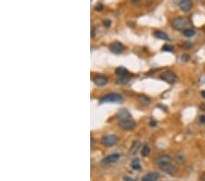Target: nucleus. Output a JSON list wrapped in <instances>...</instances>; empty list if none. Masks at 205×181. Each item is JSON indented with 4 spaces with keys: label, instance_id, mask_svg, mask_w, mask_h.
Returning <instances> with one entry per match:
<instances>
[{
    "label": "nucleus",
    "instance_id": "f257e3e1",
    "mask_svg": "<svg viewBox=\"0 0 205 181\" xmlns=\"http://www.w3.org/2000/svg\"><path fill=\"white\" fill-rule=\"evenodd\" d=\"M191 25L190 20L187 18H183V17H178L175 18L171 20V26L178 30H185L187 28H189Z\"/></svg>",
    "mask_w": 205,
    "mask_h": 181
},
{
    "label": "nucleus",
    "instance_id": "f03ea898",
    "mask_svg": "<svg viewBox=\"0 0 205 181\" xmlns=\"http://www.w3.org/2000/svg\"><path fill=\"white\" fill-rule=\"evenodd\" d=\"M123 101V97L121 94L116 93H111L105 96H103L99 100V103H120Z\"/></svg>",
    "mask_w": 205,
    "mask_h": 181
},
{
    "label": "nucleus",
    "instance_id": "7ed1b4c3",
    "mask_svg": "<svg viewBox=\"0 0 205 181\" xmlns=\"http://www.w3.org/2000/svg\"><path fill=\"white\" fill-rule=\"evenodd\" d=\"M160 79L166 83H168L169 84H173L176 83L178 82V77L176 76V74L172 72H165L160 75Z\"/></svg>",
    "mask_w": 205,
    "mask_h": 181
},
{
    "label": "nucleus",
    "instance_id": "20e7f679",
    "mask_svg": "<svg viewBox=\"0 0 205 181\" xmlns=\"http://www.w3.org/2000/svg\"><path fill=\"white\" fill-rule=\"evenodd\" d=\"M119 139L116 135L114 134H109V135H106L104 136L102 139H101V144L104 145L105 146H113L118 143Z\"/></svg>",
    "mask_w": 205,
    "mask_h": 181
},
{
    "label": "nucleus",
    "instance_id": "39448f33",
    "mask_svg": "<svg viewBox=\"0 0 205 181\" xmlns=\"http://www.w3.org/2000/svg\"><path fill=\"white\" fill-rule=\"evenodd\" d=\"M119 125L124 130H131L136 126V123L132 119H126V120H121L119 123Z\"/></svg>",
    "mask_w": 205,
    "mask_h": 181
},
{
    "label": "nucleus",
    "instance_id": "423d86ee",
    "mask_svg": "<svg viewBox=\"0 0 205 181\" xmlns=\"http://www.w3.org/2000/svg\"><path fill=\"white\" fill-rule=\"evenodd\" d=\"M160 168L161 169L163 172H165L166 174H169V175H171V176L175 175L177 173V171H178V168L174 165H172L171 163L166 164V165H162V166L160 167Z\"/></svg>",
    "mask_w": 205,
    "mask_h": 181
},
{
    "label": "nucleus",
    "instance_id": "0eeeda50",
    "mask_svg": "<svg viewBox=\"0 0 205 181\" xmlns=\"http://www.w3.org/2000/svg\"><path fill=\"white\" fill-rule=\"evenodd\" d=\"M120 158H121L120 154H111V155H109L108 157H104L101 160V164H104V165L113 164V163H116L118 160H120Z\"/></svg>",
    "mask_w": 205,
    "mask_h": 181
},
{
    "label": "nucleus",
    "instance_id": "6e6552de",
    "mask_svg": "<svg viewBox=\"0 0 205 181\" xmlns=\"http://www.w3.org/2000/svg\"><path fill=\"white\" fill-rule=\"evenodd\" d=\"M109 49L111 52H113L114 54H120L121 53L124 49L125 47L123 46V44L119 42V41H116V42H113L110 46H109Z\"/></svg>",
    "mask_w": 205,
    "mask_h": 181
},
{
    "label": "nucleus",
    "instance_id": "1a4fd4ad",
    "mask_svg": "<svg viewBox=\"0 0 205 181\" xmlns=\"http://www.w3.org/2000/svg\"><path fill=\"white\" fill-rule=\"evenodd\" d=\"M171 157L167 155H163V156H160L157 158H155L154 163L158 165L159 167L162 166V165H166V164H169L171 162Z\"/></svg>",
    "mask_w": 205,
    "mask_h": 181
},
{
    "label": "nucleus",
    "instance_id": "9d476101",
    "mask_svg": "<svg viewBox=\"0 0 205 181\" xmlns=\"http://www.w3.org/2000/svg\"><path fill=\"white\" fill-rule=\"evenodd\" d=\"M93 82L97 86H104L108 83V79L107 77L103 75H97L96 77L93 79Z\"/></svg>",
    "mask_w": 205,
    "mask_h": 181
},
{
    "label": "nucleus",
    "instance_id": "9b49d317",
    "mask_svg": "<svg viewBox=\"0 0 205 181\" xmlns=\"http://www.w3.org/2000/svg\"><path fill=\"white\" fill-rule=\"evenodd\" d=\"M180 8L182 11L188 12L192 9L193 8V2L190 0H182L180 2Z\"/></svg>",
    "mask_w": 205,
    "mask_h": 181
},
{
    "label": "nucleus",
    "instance_id": "f8f14e48",
    "mask_svg": "<svg viewBox=\"0 0 205 181\" xmlns=\"http://www.w3.org/2000/svg\"><path fill=\"white\" fill-rule=\"evenodd\" d=\"M118 117L120 118V121L126 120V119H130L131 118V113L127 109H121L118 113H117Z\"/></svg>",
    "mask_w": 205,
    "mask_h": 181
},
{
    "label": "nucleus",
    "instance_id": "ddd939ff",
    "mask_svg": "<svg viewBox=\"0 0 205 181\" xmlns=\"http://www.w3.org/2000/svg\"><path fill=\"white\" fill-rule=\"evenodd\" d=\"M159 179V174L157 172H150L145 175L142 181H157Z\"/></svg>",
    "mask_w": 205,
    "mask_h": 181
},
{
    "label": "nucleus",
    "instance_id": "4468645a",
    "mask_svg": "<svg viewBox=\"0 0 205 181\" xmlns=\"http://www.w3.org/2000/svg\"><path fill=\"white\" fill-rule=\"evenodd\" d=\"M116 74H118L120 77H126V76H130V73L127 69H125L124 67H119L116 69L115 71Z\"/></svg>",
    "mask_w": 205,
    "mask_h": 181
},
{
    "label": "nucleus",
    "instance_id": "2eb2a0df",
    "mask_svg": "<svg viewBox=\"0 0 205 181\" xmlns=\"http://www.w3.org/2000/svg\"><path fill=\"white\" fill-rule=\"evenodd\" d=\"M154 36L156 37L159 39H162V40H169V37L168 35L163 32V31H160V30H156L154 32Z\"/></svg>",
    "mask_w": 205,
    "mask_h": 181
},
{
    "label": "nucleus",
    "instance_id": "dca6fc26",
    "mask_svg": "<svg viewBox=\"0 0 205 181\" xmlns=\"http://www.w3.org/2000/svg\"><path fill=\"white\" fill-rule=\"evenodd\" d=\"M139 101L143 105H149L151 103V99L150 97L146 96V95H141L139 97Z\"/></svg>",
    "mask_w": 205,
    "mask_h": 181
},
{
    "label": "nucleus",
    "instance_id": "f3484780",
    "mask_svg": "<svg viewBox=\"0 0 205 181\" xmlns=\"http://www.w3.org/2000/svg\"><path fill=\"white\" fill-rule=\"evenodd\" d=\"M131 168L134 170H141V160L139 158H134L131 162Z\"/></svg>",
    "mask_w": 205,
    "mask_h": 181
},
{
    "label": "nucleus",
    "instance_id": "a211bd4d",
    "mask_svg": "<svg viewBox=\"0 0 205 181\" xmlns=\"http://www.w3.org/2000/svg\"><path fill=\"white\" fill-rule=\"evenodd\" d=\"M140 147H141V143L139 141H135L132 144V146L131 148V154H136L139 150H140Z\"/></svg>",
    "mask_w": 205,
    "mask_h": 181
},
{
    "label": "nucleus",
    "instance_id": "6ab92c4d",
    "mask_svg": "<svg viewBox=\"0 0 205 181\" xmlns=\"http://www.w3.org/2000/svg\"><path fill=\"white\" fill-rule=\"evenodd\" d=\"M130 81V76H126V77H120L117 80V83L120 84H127Z\"/></svg>",
    "mask_w": 205,
    "mask_h": 181
},
{
    "label": "nucleus",
    "instance_id": "aec40b11",
    "mask_svg": "<svg viewBox=\"0 0 205 181\" xmlns=\"http://www.w3.org/2000/svg\"><path fill=\"white\" fill-rule=\"evenodd\" d=\"M150 147L148 145H145L144 146L142 147V150H141L142 156H143V157H147V156L150 155Z\"/></svg>",
    "mask_w": 205,
    "mask_h": 181
},
{
    "label": "nucleus",
    "instance_id": "412c9836",
    "mask_svg": "<svg viewBox=\"0 0 205 181\" xmlns=\"http://www.w3.org/2000/svg\"><path fill=\"white\" fill-rule=\"evenodd\" d=\"M183 34H184V36L190 38V37H193L195 35V30L193 28H187L183 31Z\"/></svg>",
    "mask_w": 205,
    "mask_h": 181
},
{
    "label": "nucleus",
    "instance_id": "4be33fe9",
    "mask_svg": "<svg viewBox=\"0 0 205 181\" xmlns=\"http://www.w3.org/2000/svg\"><path fill=\"white\" fill-rule=\"evenodd\" d=\"M176 159H177L180 163H183L184 160H185V157H184V156H183L182 154H178V155H176Z\"/></svg>",
    "mask_w": 205,
    "mask_h": 181
},
{
    "label": "nucleus",
    "instance_id": "5701e85b",
    "mask_svg": "<svg viewBox=\"0 0 205 181\" xmlns=\"http://www.w3.org/2000/svg\"><path fill=\"white\" fill-rule=\"evenodd\" d=\"M163 50H165V51H172L173 50V47L171 46V45H165L163 48H162Z\"/></svg>",
    "mask_w": 205,
    "mask_h": 181
},
{
    "label": "nucleus",
    "instance_id": "b1692460",
    "mask_svg": "<svg viewBox=\"0 0 205 181\" xmlns=\"http://www.w3.org/2000/svg\"><path fill=\"white\" fill-rule=\"evenodd\" d=\"M183 46H184V48H190L193 47V43H192V42H185V43L183 44Z\"/></svg>",
    "mask_w": 205,
    "mask_h": 181
},
{
    "label": "nucleus",
    "instance_id": "393cba45",
    "mask_svg": "<svg viewBox=\"0 0 205 181\" xmlns=\"http://www.w3.org/2000/svg\"><path fill=\"white\" fill-rule=\"evenodd\" d=\"M103 24H104V26H106V27H109V26L111 25V20L105 19V20H103Z\"/></svg>",
    "mask_w": 205,
    "mask_h": 181
},
{
    "label": "nucleus",
    "instance_id": "a878e982",
    "mask_svg": "<svg viewBox=\"0 0 205 181\" xmlns=\"http://www.w3.org/2000/svg\"><path fill=\"white\" fill-rule=\"evenodd\" d=\"M102 8H103V6L101 4H98V6H96V10H98V11H100Z\"/></svg>",
    "mask_w": 205,
    "mask_h": 181
},
{
    "label": "nucleus",
    "instance_id": "bb28decb",
    "mask_svg": "<svg viewBox=\"0 0 205 181\" xmlns=\"http://www.w3.org/2000/svg\"><path fill=\"white\" fill-rule=\"evenodd\" d=\"M200 122H201L202 123H205V115H202V116L200 117Z\"/></svg>",
    "mask_w": 205,
    "mask_h": 181
},
{
    "label": "nucleus",
    "instance_id": "cd10ccee",
    "mask_svg": "<svg viewBox=\"0 0 205 181\" xmlns=\"http://www.w3.org/2000/svg\"><path fill=\"white\" fill-rule=\"evenodd\" d=\"M124 180L125 181H135V180H133L132 178H131L130 177H125V178H124Z\"/></svg>",
    "mask_w": 205,
    "mask_h": 181
},
{
    "label": "nucleus",
    "instance_id": "c85d7f7f",
    "mask_svg": "<svg viewBox=\"0 0 205 181\" xmlns=\"http://www.w3.org/2000/svg\"><path fill=\"white\" fill-rule=\"evenodd\" d=\"M200 108L202 109L203 111H204V112H205V105H204V104H203H203H201V106H200Z\"/></svg>",
    "mask_w": 205,
    "mask_h": 181
},
{
    "label": "nucleus",
    "instance_id": "c756f323",
    "mask_svg": "<svg viewBox=\"0 0 205 181\" xmlns=\"http://www.w3.org/2000/svg\"><path fill=\"white\" fill-rule=\"evenodd\" d=\"M150 125H151V126H155V125H156V122H151V123H150Z\"/></svg>",
    "mask_w": 205,
    "mask_h": 181
},
{
    "label": "nucleus",
    "instance_id": "7c9ffc66",
    "mask_svg": "<svg viewBox=\"0 0 205 181\" xmlns=\"http://www.w3.org/2000/svg\"><path fill=\"white\" fill-rule=\"evenodd\" d=\"M202 96L205 98V91H203V92H202Z\"/></svg>",
    "mask_w": 205,
    "mask_h": 181
},
{
    "label": "nucleus",
    "instance_id": "2f4dec72",
    "mask_svg": "<svg viewBox=\"0 0 205 181\" xmlns=\"http://www.w3.org/2000/svg\"><path fill=\"white\" fill-rule=\"evenodd\" d=\"M203 178V180L205 181V173L203 175V178Z\"/></svg>",
    "mask_w": 205,
    "mask_h": 181
},
{
    "label": "nucleus",
    "instance_id": "473e14b6",
    "mask_svg": "<svg viewBox=\"0 0 205 181\" xmlns=\"http://www.w3.org/2000/svg\"><path fill=\"white\" fill-rule=\"evenodd\" d=\"M203 29H204V31H205V26H204V28H203Z\"/></svg>",
    "mask_w": 205,
    "mask_h": 181
}]
</instances>
